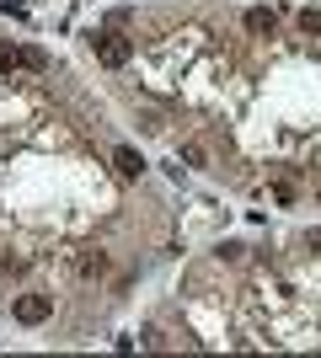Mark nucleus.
Masks as SVG:
<instances>
[{
    "label": "nucleus",
    "instance_id": "obj_1",
    "mask_svg": "<svg viewBox=\"0 0 321 358\" xmlns=\"http://www.w3.org/2000/svg\"><path fill=\"white\" fill-rule=\"evenodd\" d=\"M92 48H97V59H102V64H113V70H123V64L134 59V43H129L123 32H97V38H92Z\"/></svg>",
    "mask_w": 321,
    "mask_h": 358
},
{
    "label": "nucleus",
    "instance_id": "obj_2",
    "mask_svg": "<svg viewBox=\"0 0 321 358\" xmlns=\"http://www.w3.org/2000/svg\"><path fill=\"white\" fill-rule=\"evenodd\" d=\"M11 315L22 321V327H43L48 315H54V299H48V294H22L11 305Z\"/></svg>",
    "mask_w": 321,
    "mask_h": 358
},
{
    "label": "nucleus",
    "instance_id": "obj_3",
    "mask_svg": "<svg viewBox=\"0 0 321 358\" xmlns=\"http://www.w3.org/2000/svg\"><path fill=\"white\" fill-rule=\"evenodd\" d=\"M113 166H118V177H129V182H134L139 171H145V161H139V150H129V145H118V150H113Z\"/></svg>",
    "mask_w": 321,
    "mask_h": 358
},
{
    "label": "nucleus",
    "instance_id": "obj_4",
    "mask_svg": "<svg viewBox=\"0 0 321 358\" xmlns=\"http://www.w3.org/2000/svg\"><path fill=\"white\" fill-rule=\"evenodd\" d=\"M76 268H80V278H97V273H107V252H97V246H92V252H80Z\"/></svg>",
    "mask_w": 321,
    "mask_h": 358
},
{
    "label": "nucleus",
    "instance_id": "obj_5",
    "mask_svg": "<svg viewBox=\"0 0 321 358\" xmlns=\"http://www.w3.org/2000/svg\"><path fill=\"white\" fill-rule=\"evenodd\" d=\"M246 32H273V11H262V6H252V11H246Z\"/></svg>",
    "mask_w": 321,
    "mask_h": 358
},
{
    "label": "nucleus",
    "instance_id": "obj_6",
    "mask_svg": "<svg viewBox=\"0 0 321 358\" xmlns=\"http://www.w3.org/2000/svg\"><path fill=\"white\" fill-rule=\"evenodd\" d=\"M300 32H306V38L316 32V38H321V11H316V6H306V11H300Z\"/></svg>",
    "mask_w": 321,
    "mask_h": 358
},
{
    "label": "nucleus",
    "instance_id": "obj_7",
    "mask_svg": "<svg viewBox=\"0 0 321 358\" xmlns=\"http://www.w3.org/2000/svg\"><path fill=\"white\" fill-rule=\"evenodd\" d=\"M16 64H27V54L11 48V43H0V70H16Z\"/></svg>",
    "mask_w": 321,
    "mask_h": 358
},
{
    "label": "nucleus",
    "instance_id": "obj_8",
    "mask_svg": "<svg viewBox=\"0 0 321 358\" xmlns=\"http://www.w3.org/2000/svg\"><path fill=\"white\" fill-rule=\"evenodd\" d=\"M22 54H27V70H43V64H48L43 48H22Z\"/></svg>",
    "mask_w": 321,
    "mask_h": 358
},
{
    "label": "nucleus",
    "instance_id": "obj_9",
    "mask_svg": "<svg viewBox=\"0 0 321 358\" xmlns=\"http://www.w3.org/2000/svg\"><path fill=\"white\" fill-rule=\"evenodd\" d=\"M0 11H11V16H27V6H22V0H0Z\"/></svg>",
    "mask_w": 321,
    "mask_h": 358
},
{
    "label": "nucleus",
    "instance_id": "obj_10",
    "mask_svg": "<svg viewBox=\"0 0 321 358\" xmlns=\"http://www.w3.org/2000/svg\"><path fill=\"white\" fill-rule=\"evenodd\" d=\"M311 246H316V252H321V230H311Z\"/></svg>",
    "mask_w": 321,
    "mask_h": 358
}]
</instances>
